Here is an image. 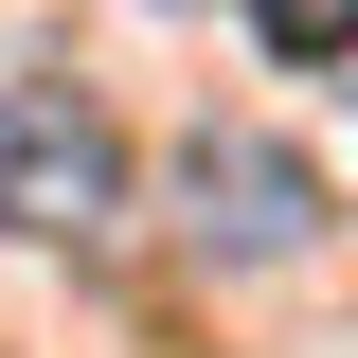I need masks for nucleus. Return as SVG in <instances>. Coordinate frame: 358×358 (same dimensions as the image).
<instances>
[{
  "mask_svg": "<svg viewBox=\"0 0 358 358\" xmlns=\"http://www.w3.org/2000/svg\"><path fill=\"white\" fill-rule=\"evenodd\" d=\"M108 215H126V143H108V108H90L72 72H18V90H0V233L90 251Z\"/></svg>",
  "mask_w": 358,
  "mask_h": 358,
  "instance_id": "nucleus-1",
  "label": "nucleus"
},
{
  "mask_svg": "<svg viewBox=\"0 0 358 358\" xmlns=\"http://www.w3.org/2000/svg\"><path fill=\"white\" fill-rule=\"evenodd\" d=\"M179 197H197V251H233V268H287V251L322 233V179L287 162V143H197Z\"/></svg>",
  "mask_w": 358,
  "mask_h": 358,
  "instance_id": "nucleus-2",
  "label": "nucleus"
},
{
  "mask_svg": "<svg viewBox=\"0 0 358 358\" xmlns=\"http://www.w3.org/2000/svg\"><path fill=\"white\" fill-rule=\"evenodd\" d=\"M251 36H268V54H305V72H322V54H358V0H251Z\"/></svg>",
  "mask_w": 358,
  "mask_h": 358,
  "instance_id": "nucleus-3",
  "label": "nucleus"
}]
</instances>
